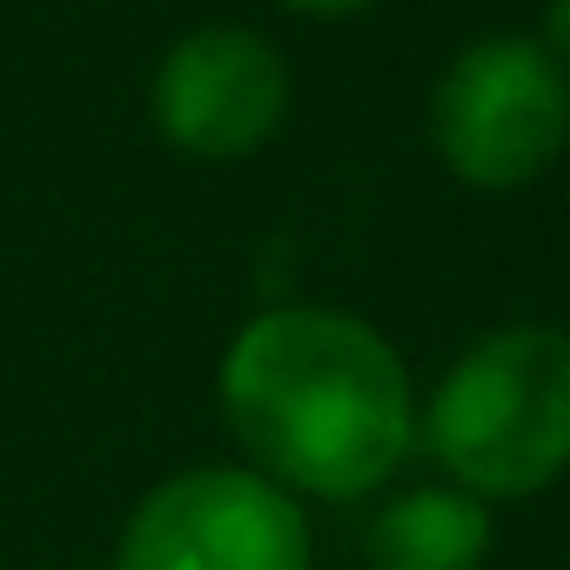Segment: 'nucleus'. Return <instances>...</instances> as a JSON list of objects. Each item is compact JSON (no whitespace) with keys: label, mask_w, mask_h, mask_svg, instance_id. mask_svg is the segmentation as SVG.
Masks as SVG:
<instances>
[{"label":"nucleus","mask_w":570,"mask_h":570,"mask_svg":"<svg viewBox=\"0 0 570 570\" xmlns=\"http://www.w3.org/2000/svg\"><path fill=\"white\" fill-rule=\"evenodd\" d=\"M148 121L175 155L242 161L289 121V61L255 28H188L148 81Z\"/></svg>","instance_id":"obj_5"},{"label":"nucleus","mask_w":570,"mask_h":570,"mask_svg":"<svg viewBox=\"0 0 570 570\" xmlns=\"http://www.w3.org/2000/svg\"><path fill=\"white\" fill-rule=\"evenodd\" d=\"M416 436L476 503H517L570 470V336L510 323L476 336L416 410Z\"/></svg>","instance_id":"obj_2"},{"label":"nucleus","mask_w":570,"mask_h":570,"mask_svg":"<svg viewBox=\"0 0 570 570\" xmlns=\"http://www.w3.org/2000/svg\"><path fill=\"white\" fill-rule=\"evenodd\" d=\"M282 8H296V14H316V21H350V14L376 8V0H282Z\"/></svg>","instance_id":"obj_8"},{"label":"nucleus","mask_w":570,"mask_h":570,"mask_svg":"<svg viewBox=\"0 0 570 570\" xmlns=\"http://www.w3.org/2000/svg\"><path fill=\"white\" fill-rule=\"evenodd\" d=\"M115 570H309V517L262 470L202 463L128 510Z\"/></svg>","instance_id":"obj_4"},{"label":"nucleus","mask_w":570,"mask_h":570,"mask_svg":"<svg viewBox=\"0 0 570 570\" xmlns=\"http://www.w3.org/2000/svg\"><path fill=\"white\" fill-rule=\"evenodd\" d=\"M497 543L490 503L456 483H423L383 503L370 530V570H476Z\"/></svg>","instance_id":"obj_6"},{"label":"nucleus","mask_w":570,"mask_h":570,"mask_svg":"<svg viewBox=\"0 0 570 570\" xmlns=\"http://www.w3.org/2000/svg\"><path fill=\"white\" fill-rule=\"evenodd\" d=\"M222 416L248 463L289 497L356 503L416 443V390L383 330L282 303L222 350Z\"/></svg>","instance_id":"obj_1"},{"label":"nucleus","mask_w":570,"mask_h":570,"mask_svg":"<svg viewBox=\"0 0 570 570\" xmlns=\"http://www.w3.org/2000/svg\"><path fill=\"white\" fill-rule=\"evenodd\" d=\"M570 141V75L537 48V35L470 41L430 95L436 161L483 195L530 188Z\"/></svg>","instance_id":"obj_3"},{"label":"nucleus","mask_w":570,"mask_h":570,"mask_svg":"<svg viewBox=\"0 0 570 570\" xmlns=\"http://www.w3.org/2000/svg\"><path fill=\"white\" fill-rule=\"evenodd\" d=\"M537 48L570 75V0H550V8H543V35H537Z\"/></svg>","instance_id":"obj_7"}]
</instances>
